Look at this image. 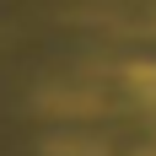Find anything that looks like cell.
<instances>
[{
    "mask_svg": "<svg viewBox=\"0 0 156 156\" xmlns=\"http://www.w3.org/2000/svg\"><path fill=\"white\" fill-rule=\"evenodd\" d=\"M38 108L48 113V119H92L97 108H102V97H97V86H70V81H48L43 92H38Z\"/></svg>",
    "mask_w": 156,
    "mask_h": 156,
    "instance_id": "obj_1",
    "label": "cell"
},
{
    "mask_svg": "<svg viewBox=\"0 0 156 156\" xmlns=\"http://www.w3.org/2000/svg\"><path fill=\"white\" fill-rule=\"evenodd\" d=\"M43 156H108V145L92 140V135H48Z\"/></svg>",
    "mask_w": 156,
    "mask_h": 156,
    "instance_id": "obj_2",
    "label": "cell"
},
{
    "mask_svg": "<svg viewBox=\"0 0 156 156\" xmlns=\"http://www.w3.org/2000/svg\"><path fill=\"white\" fill-rule=\"evenodd\" d=\"M140 156H156V145H151V151H140Z\"/></svg>",
    "mask_w": 156,
    "mask_h": 156,
    "instance_id": "obj_3",
    "label": "cell"
}]
</instances>
